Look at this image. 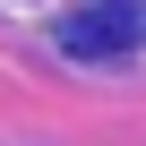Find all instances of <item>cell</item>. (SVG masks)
I'll return each instance as SVG.
<instances>
[{"label": "cell", "mask_w": 146, "mask_h": 146, "mask_svg": "<svg viewBox=\"0 0 146 146\" xmlns=\"http://www.w3.org/2000/svg\"><path fill=\"white\" fill-rule=\"evenodd\" d=\"M60 43H69V60H112L137 43V9H78L60 26Z\"/></svg>", "instance_id": "cell-1"}]
</instances>
